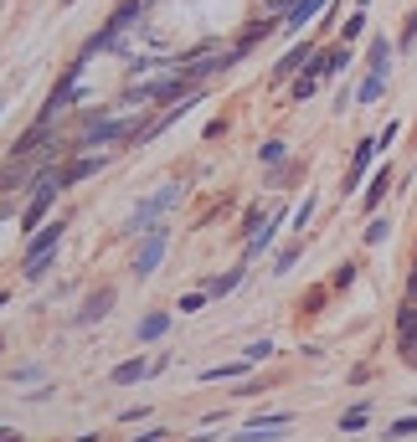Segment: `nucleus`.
Wrapping results in <instances>:
<instances>
[{
	"mask_svg": "<svg viewBox=\"0 0 417 442\" xmlns=\"http://www.w3.org/2000/svg\"><path fill=\"white\" fill-rule=\"evenodd\" d=\"M155 263H160V237H155V242L145 247V252H139V272H150Z\"/></svg>",
	"mask_w": 417,
	"mask_h": 442,
	"instance_id": "3",
	"label": "nucleus"
},
{
	"mask_svg": "<svg viewBox=\"0 0 417 442\" xmlns=\"http://www.w3.org/2000/svg\"><path fill=\"white\" fill-rule=\"evenodd\" d=\"M165 329H171V319H165V314H155V319H145V324H139V340H160Z\"/></svg>",
	"mask_w": 417,
	"mask_h": 442,
	"instance_id": "2",
	"label": "nucleus"
},
{
	"mask_svg": "<svg viewBox=\"0 0 417 442\" xmlns=\"http://www.w3.org/2000/svg\"><path fill=\"white\" fill-rule=\"evenodd\" d=\"M0 442H21V432H10V427H0Z\"/></svg>",
	"mask_w": 417,
	"mask_h": 442,
	"instance_id": "6",
	"label": "nucleus"
},
{
	"mask_svg": "<svg viewBox=\"0 0 417 442\" xmlns=\"http://www.w3.org/2000/svg\"><path fill=\"white\" fill-rule=\"evenodd\" d=\"M340 427H345V432H356V427H366V407H356V411H345V417H340Z\"/></svg>",
	"mask_w": 417,
	"mask_h": 442,
	"instance_id": "4",
	"label": "nucleus"
},
{
	"mask_svg": "<svg viewBox=\"0 0 417 442\" xmlns=\"http://www.w3.org/2000/svg\"><path fill=\"white\" fill-rule=\"evenodd\" d=\"M407 432H417V417H402V422H392V437H407Z\"/></svg>",
	"mask_w": 417,
	"mask_h": 442,
	"instance_id": "5",
	"label": "nucleus"
},
{
	"mask_svg": "<svg viewBox=\"0 0 417 442\" xmlns=\"http://www.w3.org/2000/svg\"><path fill=\"white\" fill-rule=\"evenodd\" d=\"M150 370H160V366H145V360H129V366H119V370H113V381H119V386H129V381H139V375H150Z\"/></svg>",
	"mask_w": 417,
	"mask_h": 442,
	"instance_id": "1",
	"label": "nucleus"
}]
</instances>
